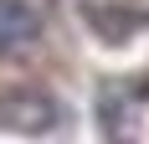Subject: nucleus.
<instances>
[{"label": "nucleus", "instance_id": "obj_1", "mask_svg": "<svg viewBox=\"0 0 149 144\" xmlns=\"http://www.w3.org/2000/svg\"><path fill=\"white\" fill-rule=\"evenodd\" d=\"M57 98H46V93H31V87H15V93H5L0 98V129L10 134H26V139H41V134L57 129Z\"/></svg>", "mask_w": 149, "mask_h": 144}, {"label": "nucleus", "instance_id": "obj_2", "mask_svg": "<svg viewBox=\"0 0 149 144\" xmlns=\"http://www.w3.org/2000/svg\"><path fill=\"white\" fill-rule=\"evenodd\" d=\"M36 36H41V15H36V5H31V0H0V57L26 52Z\"/></svg>", "mask_w": 149, "mask_h": 144}]
</instances>
